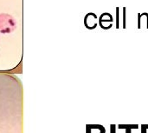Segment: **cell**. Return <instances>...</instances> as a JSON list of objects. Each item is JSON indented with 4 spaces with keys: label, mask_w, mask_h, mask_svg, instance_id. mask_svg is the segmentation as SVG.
<instances>
[{
    "label": "cell",
    "mask_w": 148,
    "mask_h": 133,
    "mask_svg": "<svg viewBox=\"0 0 148 133\" xmlns=\"http://www.w3.org/2000/svg\"><path fill=\"white\" fill-rule=\"evenodd\" d=\"M16 28L15 18L7 13H0V33L9 34L13 32Z\"/></svg>",
    "instance_id": "cell-1"
},
{
    "label": "cell",
    "mask_w": 148,
    "mask_h": 133,
    "mask_svg": "<svg viewBox=\"0 0 148 133\" xmlns=\"http://www.w3.org/2000/svg\"><path fill=\"white\" fill-rule=\"evenodd\" d=\"M114 23V17L113 16L108 12H104L100 16V18L98 19V24H100V27L103 30H109L113 27Z\"/></svg>",
    "instance_id": "cell-2"
},
{
    "label": "cell",
    "mask_w": 148,
    "mask_h": 133,
    "mask_svg": "<svg viewBox=\"0 0 148 133\" xmlns=\"http://www.w3.org/2000/svg\"><path fill=\"white\" fill-rule=\"evenodd\" d=\"M98 24V17L94 12H89L86 14L84 17V25L88 30H94L97 27Z\"/></svg>",
    "instance_id": "cell-3"
},
{
    "label": "cell",
    "mask_w": 148,
    "mask_h": 133,
    "mask_svg": "<svg viewBox=\"0 0 148 133\" xmlns=\"http://www.w3.org/2000/svg\"><path fill=\"white\" fill-rule=\"evenodd\" d=\"M88 133H105V128L101 125H88Z\"/></svg>",
    "instance_id": "cell-4"
},
{
    "label": "cell",
    "mask_w": 148,
    "mask_h": 133,
    "mask_svg": "<svg viewBox=\"0 0 148 133\" xmlns=\"http://www.w3.org/2000/svg\"><path fill=\"white\" fill-rule=\"evenodd\" d=\"M122 27L124 29L127 28V8H122Z\"/></svg>",
    "instance_id": "cell-5"
},
{
    "label": "cell",
    "mask_w": 148,
    "mask_h": 133,
    "mask_svg": "<svg viewBox=\"0 0 148 133\" xmlns=\"http://www.w3.org/2000/svg\"><path fill=\"white\" fill-rule=\"evenodd\" d=\"M120 14H121V12H120V8H119V7H117V8H116V17H115V18H116L115 27H116L117 29H119V28H120V22H121V17H120Z\"/></svg>",
    "instance_id": "cell-6"
}]
</instances>
